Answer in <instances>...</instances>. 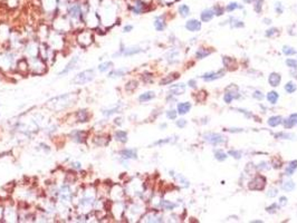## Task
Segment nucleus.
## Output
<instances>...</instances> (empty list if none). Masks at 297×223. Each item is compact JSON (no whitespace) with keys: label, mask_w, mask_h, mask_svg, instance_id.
Instances as JSON below:
<instances>
[{"label":"nucleus","mask_w":297,"mask_h":223,"mask_svg":"<svg viewBox=\"0 0 297 223\" xmlns=\"http://www.w3.org/2000/svg\"><path fill=\"white\" fill-rule=\"evenodd\" d=\"M94 76H95V74H94V70L93 69L84 70V72L77 74L76 76L74 77L73 83L74 84H77V85L86 84L88 81H93V79H94Z\"/></svg>","instance_id":"1"},{"label":"nucleus","mask_w":297,"mask_h":223,"mask_svg":"<svg viewBox=\"0 0 297 223\" xmlns=\"http://www.w3.org/2000/svg\"><path fill=\"white\" fill-rule=\"evenodd\" d=\"M266 186V177L263 175L255 176L248 184V187L253 191H261Z\"/></svg>","instance_id":"2"},{"label":"nucleus","mask_w":297,"mask_h":223,"mask_svg":"<svg viewBox=\"0 0 297 223\" xmlns=\"http://www.w3.org/2000/svg\"><path fill=\"white\" fill-rule=\"evenodd\" d=\"M203 139L205 142L210 143L212 145H219V144L226 143V137L218 133H205L203 135Z\"/></svg>","instance_id":"3"},{"label":"nucleus","mask_w":297,"mask_h":223,"mask_svg":"<svg viewBox=\"0 0 297 223\" xmlns=\"http://www.w3.org/2000/svg\"><path fill=\"white\" fill-rule=\"evenodd\" d=\"M224 75V69H220L218 70V72H210V73L203 74L201 76V78L205 81H212L218 79V78H221Z\"/></svg>","instance_id":"4"},{"label":"nucleus","mask_w":297,"mask_h":223,"mask_svg":"<svg viewBox=\"0 0 297 223\" xmlns=\"http://www.w3.org/2000/svg\"><path fill=\"white\" fill-rule=\"evenodd\" d=\"M186 29L189 30V31H192V33H195V31H199L201 29V21H199L197 19H190L186 22Z\"/></svg>","instance_id":"5"},{"label":"nucleus","mask_w":297,"mask_h":223,"mask_svg":"<svg viewBox=\"0 0 297 223\" xmlns=\"http://www.w3.org/2000/svg\"><path fill=\"white\" fill-rule=\"evenodd\" d=\"M213 17H215V11H213L212 8H205L200 14V19H201L202 22L211 21Z\"/></svg>","instance_id":"6"},{"label":"nucleus","mask_w":297,"mask_h":223,"mask_svg":"<svg viewBox=\"0 0 297 223\" xmlns=\"http://www.w3.org/2000/svg\"><path fill=\"white\" fill-rule=\"evenodd\" d=\"M282 81V76L278 73H272L268 77V83L273 87H277Z\"/></svg>","instance_id":"7"},{"label":"nucleus","mask_w":297,"mask_h":223,"mask_svg":"<svg viewBox=\"0 0 297 223\" xmlns=\"http://www.w3.org/2000/svg\"><path fill=\"white\" fill-rule=\"evenodd\" d=\"M154 27L158 31H163L166 27V24H165V20L163 18V16H158L155 17V20H154Z\"/></svg>","instance_id":"8"},{"label":"nucleus","mask_w":297,"mask_h":223,"mask_svg":"<svg viewBox=\"0 0 297 223\" xmlns=\"http://www.w3.org/2000/svg\"><path fill=\"white\" fill-rule=\"evenodd\" d=\"M121 156L123 158H137V153H136V150H132V148H125V150H122L120 152Z\"/></svg>","instance_id":"9"},{"label":"nucleus","mask_w":297,"mask_h":223,"mask_svg":"<svg viewBox=\"0 0 297 223\" xmlns=\"http://www.w3.org/2000/svg\"><path fill=\"white\" fill-rule=\"evenodd\" d=\"M191 110V104L189 102H183L178 104V114L180 115H184Z\"/></svg>","instance_id":"10"},{"label":"nucleus","mask_w":297,"mask_h":223,"mask_svg":"<svg viewBox=\"0 0 297 223\" xmlns=\"http://www.w3.org/2000/svg\"><path fill=\"white\" fill-rule=\"evenodd\" d=\"M180 77V75L178 73H173V74H170V75H168L166 77H164L163 79H162L161 81H160V85H168V84H171L172 81H176L178 78Z\"/></svg>","instance_id":"11"},{"label":"nucleus","mask_w":297,"mask_h":223,"mask_svg":"<svg viewBox=\"0 0 297 223\" xmlns=\"http://www.w3.org/2000/svg\"><path fill=\"white\" fill-rule=\"evenodd\" d=\"M224 9H226L227 12H234L235 10H238V9H244V5H240L239 2H236V1H231L228 5H226Z\"/></svg>","instance_id":"12"},{"label":"nucleus","mask_w":297,"mask_h":223,"mask_svg":"<svg viewBox=\"0 0 297 223\" xmlns=\"http://www.w3.org/2000/svg\"><path fill=\"white\" fill-rule=\"evenodd\" d=\"M170 91L172 93V95H181L183 94L186 91V86L184 84H178V85H172L170 87Z\"/></svg>","instance_id":"13"},{"label":"nucleus","mask_w":297,"mask_h":223,"mask_svg":"<svg viewBox=\"0 0 297 223\" xmlns=\"http://www.w3.org/2000/svg\"><path fill=\"white\" fill-rule=\"evenodd\" d=\"M77 62H78V57H74V58H72V60H70V62L67 64V66L59 73V75H60V76H62V75H65V74H67L69 70H72L74 68V66L76 65Z\"/></svg>","instance_id":"14"},{"label":"nucleus","mask_w":297,"mask_h":223,"mask_svg":"<svg viewBox=\"0 0 297 223\" xmlns=\"http://www.w3.org/2000/svg\"><path fill=\"white\" fill-rule=\"evenodd\" d=\"M297 170V160H294V161H290L288 163V166L286 167V171H285V174L286 175H293L294 172Z\"/></svg>","instance_id":"15"},{"label":"nucleus","mask_w":297,"mask_h":223,"mask_svg":"<svg viewBox=\"0 0 297 223\" xmlns=\"http://www.w3.org/2000/svg\"><path fill=\"white\" fill-rule=\"evenodd\" d=\"M235 98H239V94L238 93H235V91H227V93H226L224 96V103H227V104H230V103L232 102V99H235Z\"/></svg>","instance_id":"16"},{"label":"nucleus","mask_w":297,"mask_h":223,"mask_svg":"<svg viewBox=\"0 0 297 223\" xmlns=\"http://www.w3.org/2000/svg\"><path fill=\"white\" fill-rule=\"evenodd\" d=\"M282 117L278 116V115L272 116L269 119H268V125L272 126V127H276V126H278V125L282 124Z\"/></svg>","instance_id":"17"},{"label":"nucleus","mask_w":297,"mask_h":223,"mask_svg":"<svg viewBox=\"0 0 297 223\" xmlns=\"http://www.w3.org/2000/svg\"><path fill=\"white\" fill-rule=\"evenodd\" d=\"M178 11H179V14L181 17L186 18V17H188V16L190 15V7L186 4L180 5L179 8H178Z\"/></svg>","instance_id":"18"},{"label":"nucleus","mask_w":297,"mask_h":223,"mask_svg":"<svg viewBox=\"0 0 297 223\" xmlns=\"http://www.w3.org/2000/svg\"><path fill=\"white\" fill-rule=\"evenodd\" d=\"M155 97V93L154 91H147V93H144L142 95H140L139 97V100L141 103H144V102H149L151 99H153Z\"/></svg>","instance_id":"19"},{"label":"nucleus","mask_w":297,"mask_h":223,"mask_svg":"<svg viewBox=\"0 0 297 223\" xmlns=\"http://www.w3.org/2000/svg\"><path fill=\"white\" fill-rule=\"evenodd\" d=\"M114 136H115V139L118 141V142H121V143L128 142V134H126V132H124V131H116Z\"/></svg>","instance_id":"20"},{"label":"nucleus","mask_w":297,"mask_h":223,"mask_svg":"<svg viewBox=\"0 0 297 223\" xmlns=\"http://www.w3.org/2000/svg\"><path fill=\"white\" fill-rule=\"evenodd\" d=\"M224 66L227 68H230V69H236L237 68V65H236V60L234 58H230V57H224Z\"/></svg>","instance_id":"21"},{"label":"nucleus","mask_w":297,"mask_h":223,"mask_svg":"<svg viewBox=\"0 0 297 223\" xmlns=\"http://www.w3.org/2000/svg\"><path fill=\"white\" fill-rule=\"evenodd\" d=\"M278 98H279L278 93H277V91H269V93L267 94V100L270 103V104H276V103H277V100H278Z\"/></svg>","instance_id":"22"},{"label":"nucleus","mask_w":297,"mask_h":223,"mask_svg":"<svg viewBox=\"0 0 297 223\" xmlns=\"http://www.w3.org/2000/svg\"><path fill=\"white\" fill-rule=\"evenodd\" d=\"M229 24H230V26L232 28H242V27L245 26V24H244L241 20H239V19H237V18H234V17H231V18L229 19Z\"/></svg>","instance_id":"23"},{"label":"nucleus","mask_w":297,"mask_h":223,"mask_svg":"<svg viewBox=\"0 0 297 223\" xmlns=\"http://www.w3.org/2000/svg\"><path fill=\"white\" fill-rule=\"evenodd\" d=\"M211 53H212V50H208V49H203V48H201V49H199V50L195 53V57L198 59H203L205 57L210 55Z\"/></svg>","instance_id":"24"},{"label":"nucleus","mask_w":297,"mask_h":223,"mask_svg":"<svg viewBox=\"0 0 297 223\" xmlns=\"http://www.w3.org/2000/svg\"><path fill=\"white\" fill-rule=\"evenodd\" d=\"M215 157H216V160H218V161L224 162V161L227 160L228 156H227V154L224 153V151L217 150V151H215Z\"/></svg>","instance_id":"25"},{"label":"nucleus","mask_w":297,"mask_h":223,"mask_svg":"<svg viewBox=\"0 0 297 223\" xmlns=\"http://www.w3.org/2000/svg\"><path fill=\"white\" fill-rule=\"evenodd\" d=\"M295 189V183L293 181H286L282 183V190L286 192H292Z\"/></svg>","instance_id":"26"},{"label":"nucleus","mask_w":297,"mask_h":223,"mask_svg":"<svg viewBox=\"0 0 297 223\" xmlns=\"http://www.w3.org/2000/svg\"><path fill=\"white\" fill-rule=\"evenodd\" d=\"M296 89H297V86L295 83H293V81H288V83L285 85V91H286L288 94H293V93H295Z\"/></svg>","instance_id":"27"},{"label":"nucleus","mask_w":297,"mask_h":223,"mask_svg":"<svg viewBox=\"0 0 297 223\" xmlns=\"http://www.w3.org/2000/svg\"><path fill=\"white\" fill-rule=\"evenodd\" d=\"M212 9H213V11H215V16H217V17H220V16H222L224 14V11H226L224 7H222V6H220V5H216V6H213Z\"/></svg>","instance_id":"28"},{"label":"nucleus","mask_w":297,"mask_h":223,"mask_svg":"<svg viewBox=\"0 0 297 223\" xmlns=\"http://www.w3.org/2000/svg\"><path fill=\"white\" fill-rule=\"evenodd\" d=\"M77 116H78V119H79V122H82V123H84V122H87V119H88V113H87V110H78V113H77Z\"/></svg>","instance_id":"29"},{"label":"nucleus","mask_w":297,"mask_h":223,"mask_svg":"<svg viewBox=\"0 0 297 223\" xmlns=\"http://www.w3.org/2000/svg\"><path fill=\"white\" fill-rule=\"evenodd\" d=\"M141 51H142V49H141V48H136V47H134V48H128V49H125V50L123 51V55H125V56L135 55V54H139V53H141Z\"/></svg>","instance_id":"30"},{"label":"nucleus","mask_w":297,"mask_h":223,"mask_svg":"<svg viewBox=\"0 0 297 223\" xmlns=\"http://www.w3.org/2000/svg\"><path fill=\"white\" fill-rule=\"evenodd\" d=\"M263 4H264V0H255L253 1V10L256 11L257 14H260L263 11Z\"/></svg>","instance_id":"31"},{"label":"nucleus","mask_w":297,"mask_h":223,"mask_svg":"<svg viewBox=\"0 0 297 223\" xmlns=\"http://www.w3.org/2000/svg\"><path fill=\"white\" fill-rule=\"evenodd\" d=\"M111 67H113V62H103L98 66V70L101 73H105L106 70H108Z\"/></svg>","instance_id":"32"},{"label":"nucleus","mask_w":297,"mask_h":223,"mask_svg":"<svg viewBox=\"0 0 297 223\" xmlns=\"http://www.w3.org/2000/svg\"><path fill=\"white\" fill-rule=\"evenodd\" d=\"M275 137L277 139H294L295 135L294 134H289V133H284V132H280V133H277L275 134Z\"/></svg>","instance_id":"33"},{"label":"nucleus","mask_w":297,"mask_h":223,"mask_svg":"<svg viewBox=\"0 0 297 223\" xmlns=\"http://www.w3.org/2000/svg\"><path fill=\"white\" fill-rule=\"evenodd\" d=\"M79 14H81V9L79 7L75 5V6H72V8L69 9V15L72 17H79Z\"/></svg>","instance_id":"34"},{"label":"nucleus","mask_w":297,"mask_h":223,"mask_svg":"<svg viewBox=\"0 0 297 223\" xmlns=\"http://www.w3.org/2000/svg\"><path fill=\"white\" fill-rule=\"evenodd\" d=\"M282 53L285 54L286 56H293V55H296L297 51L294 49V48L289 47V46H284L282 47Z\"/></svg>","instance_id":"35"},{"label":"nucleus","mask_w":297,"mask_h":223,"mask_svg":"<svg viewBox=\"0 0 297 223\" xmlns=\"http://www.w3.org/2000/svg\"><path fill=\"white\" fill-rule=\"evenodd\" d=\"M126 73V69H116V70H112L110 74H108V77H120L123 76L124 74Z\"/></svg>","instance_id":"36"},{"label":"nucleus","mask_w":297,"mask_h":223,"mask_svg":"<svg viewBox=\"0 0 297 223\" xmlns=\"http://www.w3.org/2000/svg\"><path fill=\"white\" fill-rule=\"evenodd\" d=\"M274 9H275V12L277 15H282V12H284V6H282V2H279V1H276L275 5H274Z\"/></svg>","instance_id":"37"},{"label":"nucleus","mask_w":297,"mask_h":223,"mask_svg":"<svg viewBox=\"0 0 297 223\" xmlns=\"http://www.w3.org/2000/svg\"><path fill=\"white\" fill-rule=\"evenodd\" d=\"M279 33V30L277 29V28H275V27H273V28H270V29H268V30H266V37H270V38H273V37H275V36H277Z\"/></svg>","instance_id":"38"},{"label":"nucleus","mask_w":297,"mask_h":223,"mask_svg":"<svg viewBox=\"0 0 297 223\" xmlns=\"http://www.w3.org/2000/svg\"><path fill=\"white\" fill-rule=\"evenodd\" d=\"M161 205L165 209V210H173V209L176 208V204H174V203H172V202H170V201H166V200L162 201Z\"/></svg>","instance_id":"39"},{"label":"nucleus","mask_w":297,"mask_h":223,"mask_svg":"<svg viewBox=\"0 0 297 223\" xmlns=\"http://www.w3.org/2000/svg\"><path fill=\"white\" fill-rule=\"evenodd\" d=\"M286 65L293 69H297V59H293V58H288L286 60Z\"/></svg>","instance_id":"40"},{"label":"nucleus","mask_w":297,"mask_h":223,"mask_svg":"<svg viewBox=\"0 0 297 223\" xmlns=\"http://www.w3.org/2000/svg\"><path fill=\"white\" fill-rule=\"evenodd\" d=\"M137 87V81H128V84H126V86H125V88H126V91H134L135 88Z\"/></svg>","instance_id":"41"},{"label":"nucleus","mask_w":297,"mask_h":223,"mask_svg":"<svg viewBox=\"0 0 297 223\" xmlns=\"http://www.w3.org/2000/svg\"><path fill=\"white\" fill-rule=\"evenodd\" d=\"M118 112H120V106H116V107H113V108H111V110H104V112H103V114H104V115H106V116H110V115H112V114L118 113Z\"/></svg>","instance_id":"42"},{"label":"nucleus","mask_w":297,"mask_h":223,"mask_svg":"<svg viewBox=\"0 0 297 223\" xmlns=\"http://www.w3.org/2000/svg\"><path fill=\"white\" fill-rule=\"evenodd\" d=\"M228 154H229V155H231V156L234 157V158H236V160H240V157H241V153H240L239 151L230 150L229 152H228Z\"/></svg>","instance_id":"43"},{"label":"nucleus","mask_w":297,"mask_h":223,"mask_svg":"<svg viewBox=\"0 0 297 223\" xmlns=\"http://www.w3.org/2000/svg\"><path fill=\"white\" fill-rule=\"evenodd\" d=\"M277 209H278V204H277V203H273L270 206H267V208H266V211H267L268 213H275L276 211H277Z\"/></svg>","instance_id":"44"},{"label":"nucleus","mask_w":297,"mask_h":223,"mask_svg":"<svg viewBox=\"0 0 297 223\" xmlns=\"http://www.w3.org/2000/svg\"><path fill=\"white\" fill-rule=\"evenodd\" d=\"M176 115H178V112H176V110H173L166 112V117H168L169 119H176Z\"/></svg>","instance_id":"45"},{"label":"nucleus","mask_w":297,"mask_h":223,"mask_svg":"<svg viewBox=\"0 0 297 223\" xmlns=\"http://www.w3.org/2000/svg\"><path fill=\"white\" fill-rule=\"evenodd\" d=\"M282 124H284V127L285 128H292L294 126V124L292 123V121H290L289 118H286V119H282Z\"/></svg>","instance_id":"46"},{"label":"nucleus","mask_w":297,"mask_h":223,"mask_svg":"<svg viewBox=\"0 0 297 223\" xmlns=\"http://www.w3.org/2000/svg\"><path fill=\"white\" fill-rule=\"evenodd\" d=\"M253 98H255V99H258V100H261V99L264 98V95H263V93H261V91H253Z\"/></svg>","instance_id":"47"},{"label":"nucleus","mask_w":297,"mask_h":223,"mask_svg":"<svg viewBox=\"0 0 297 223\" xmlns=\"http://www.w3.org/2000/svg\"><path fill=\"white\" fill-rule=\"evenodd\" d=\"M186 125H187V121L183 119V118H181V119H179V121H176V126H178V127L183 128V127H186Z\"/></svg>","instance_id":"48"},{"label":"nucleus","mask_w":297,"mask_h":223,"mask_svg":"<svg viewBox=\"0 0 297 223\" xmlns=\"http://www.w3.org/2000/svg\"><path fill=\"white\" fill-rule=\"evenodd\" d=\"M276 195H277V189H270V190L268 191L267 196H269V198H274Z\"/></svg>","instance_id":"49"},{"label":"nucleus","mask_w":297,"mask_h":223,"mask_svg":"<svg viewBox=\"0 0 297 223\" xmlns=\"http://www.w3.org/2000/svg\"><path fill=\"white\" fill-rule=\"evenodd\" d=\"M288 118H289L290 121H292V123H293L294 125H296V124H297V113L292 114V115H290V116L288 117Z\"/></svg>","instance_id":"50"},{"label":"nucleus","mask_w":297,"mask_h":223,"mask_svg":"<svg viewBox=\"0 0 297 223\" xmlns=\"http://www.w3.org/2000/svg\"><path fill=\"white\" fill-rule=\"evenodd\" d=\"M286 204H287V198L286 196H280V198H279V205L285 206Z\"/></svg>","instance_id":"51"},{"label":"nucleus","mask_w":297,"mask_h":223,"mask_svg":"<svg viewBox=\"0 0 297 223\" xmlns=\"http://www.w3.org/2000/svg\"><path fill=\"white\" fill-rule=\"evenodd\" d=\"M132 29H133V26L132 25H128V26H125L124 28H123V31H124V33H130Z\"/></svg>","instance_id":"52"},{"label":"nucleus","mask_w":297,"mask_h":223,"mask_svg":"<svg viewBox=\"0 0 297 223\" xmlns=\"http://www.w3.org/2000/svg\"><path fill=\"white\" fill-rule=\"evenodd\" d=\"M266 164H267L266 162H263V163H260V164H259L258 168H259V170H268V168H269V166H265Z\"/></svg>","instance_id":"53"},{"label":"nucleus","mask_w":297,"mask_h":223,"mask_svg":"<svg viewBox=\"0 0 297 223\" xmlns=\"http://www.w3.org/2000/svg\"><path fill=\"white\" fill-rule=\"evenodd\" d=\"M188 84H189V86H190V87H192V88H195V86H197V81H195V79H190V81H189V83H188Z\"/></svg>","instance_id":"54"},{"label":"nucleus","mask_w":297,"mask_h":223,"mask_svg":"<svg viewBox=\"0 0 297 223\" xmlns=\"http://www.w3.org/2000/svg\"><path fill=\"white\" fill-rule=\"evenodd\" d=\"M170 142V139H162V141H158V142L154 143V145H159V144H164V143H169Z\"/></svg>","instance_id":"55"},{"label":"nucleus","mask_w":297,"mask_h":223,"mask_svg":"<svg viewBox=\"0 0 297 223\" xmlns=\"http://www.w3.org/2000/svg\"><path fill=\"white\" fill-rule=\"evenodd\" d=\"M72 166H73L74 168L79 170V168H81V163H78V162H74V163H72Z\"/></svg>","instance_id":"56"},{"label":"nucleus","mask_w":297,"mask_h":223,"mask_svg":"<svg viewBox=\"0 0 297 223\" xmlns=\"http://www.w3.org/2000/svg\"><path fill=\"white\" fill-rule=\"evenodd\" d=\"M228 131H229V132H232V133H234V132H242V128H229Z\"/></svg>","instance_id":"57"},{"label":"nucleus","mask_w":297,"mask_h":223,"mask_svg":"<svg viewBox=\"0 0 297 223\" xmlns=\"http://www.w3.org/2000/svg\"><path fill=\"white\" fill-rule=\"evenodd\" d=\"M263 21H264V24H266V25H269V24H272V19L264 18V19H263Z\"/></svg>","instance_id":"58"},{"label":"nucleus","mask_w":297,"mask_h":223,"mask_svg":"<svg viewBox=\"0 0 297 223\" xmlns=\"http://www.w3.org/2000/svg\"><path fill=\"white\" fill-rule=\"evenodd\" d=\"M290 74L293 75V77L295 78V79H297V70H292V72H290Z\"/></svg>","instance_id":"59"},{"label":"nucleus","mask_w":297,"mask_h":223,"mask_svg":"<svg viewBox=\"0 0 297 223\" xmlns=\"http://www.w3.org/2000/svg\"><path fill=\"white\" fill-rule=\"evenodd\" d=\"M242 1H244V4L250 5V4H253V1H255V0H242Z\"/></svg>","instance_id":"60"},{"label":"nucleus","mask_w":297,"mask_h":223,"mask_svg":"<svg viewBox=\"0 0 297 223\" xmlns=\"http://www.w3.org/2000/svg\"><path fill=\"white\" fill-rule=\"evenodd\" d=\"M253 223H261V222H263V221H261V220H253Z\"/></svg>","instance_id":"61"}]
</instances>
